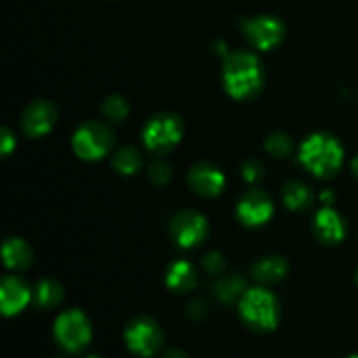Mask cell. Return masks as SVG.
<instances>
[{
	"label": "cell",
	"mask_w": 358,
	"mask_h": 358,
	"mask_svg": "<svg viewBox=\"0 0 358 358\" xmlns=\"http://www.w3.org/2000/svg\"><path fill=\"white\" fill-rule=\"evenodd\" d=\"M264 84V70L255 55L247 51L231 52L224 63V86L238 100L254 98Z\"/></svg>",
	"instance_id": "1"
},
{
	"label": "cell",
	"mask_w": 358,
	"mask_h": 358,
	"mask_svg": "<svg viewBox=\"0 0 358 358\" xmlns=\"http://www.w3.org/2000/svg\"><path fill=\"white\" fill-rule=\"evenodd\" d=\"M299 159L313 175L320 178H331L341 168L345 152L336 136L329 133H315L308 136L301 145Z\"/></svg>",
	"instance_id": "2"
},
{
	"label": "cell",
	"mask_w": 358,
	"mask_h": 358,
	"mask_svg": "<svg viewBox=\"0 0 358 358\" xmlns=\"http://www.w3.org/2000/svg\"><path fill=\"white\" fill-rule=\"evenodd\" d=\"M240 313L248 327L259 332L273 331L280 318L278 303H276L275 296L261 287L245 290L243 296L240 297Z\"/></svg>",
	"instance_id": "3"
},
{
	"label": "cell",
	"mask_w": 358,
	"mask_h": 358,
	"mask_svg": "<svg viewBox=\"0 0 358 358\" xmlns=\"http://www.w3.org/2000/svg\"><path fill=\"white\" fill-rule=\"evenodd\" d=\"M182 138V121L173 114H157L143 128V143L149 150L164 154Z\"/></svg>",
	"instance_id": "4"
},
{
	"label": "cell",
	"mask_w": 358,
	"mask_h": 358,
	"mask_svg": "<svg viewBox=\"0 0 358 358\" xmlns=\"http://www.w3.org/2000/svg\"><path fill=\"white\" fill-rule=\"evenodd\" d=\"M55 336L59 345L70 353L86 348L91 341V324L86 315L79 310L65 311L55 324Z\"/></svg>",
	"instance_id": "5"
},
{
	"label": "cell",
	"mask_w": 358,
	"mask_h": 358,
	"mask_svg": "<svg viewBox=\"0 0 358 358\" xmlns=\"http://www.w3.org/2000/svg\"><path fill=\"white\" fill-rule=\"evenodd\" d=\"M112 143H114L112 131L101 122H86L73 135V150L77 156L86 161L103 157L112 149Z\"/></svg>",
	"instance_id": "6"
},
{
	"label": "cell",
	"mask_w": 358,
	"mask_h": 358,
	"mask_svg": "<svg viewBox=\"0 0 358 358\" xmlns=\"http://www.w3.org/2000/svg\"><path fill=\"white\" fill-rule=\"evenodd\" d=\"M124 338L128 348L140 357L154 355L163 345V332L159 325L147 317L135 318L126 327Z\"/></svg>",
	"instance_id": "7"
},
{
	"label": "cell",
	"mask_w": 358,
	"mask_h": 358,
	"mask_svg": "<svg viewBox=\"0 0 358 358\" xmlns=\"http://www.w3.org/2000/svg\"><path fill=\"white\" fill-rule=\"evenodd\" d=\"M171 238L182 248H192L201 243L208 233V224L205 217L192 210L180 212L171 222Z\"/></svg>",
	"instance_id": "8"
},
{
	"label": "cell",
	"mask_w": 358,
	"mask_h": 358,
	"mask_svg": "<svg viewBox=\"0 0 358 358\" xmlns=\"http://www.w3.org/2000/svg\"><path fill=\"white\" fill-rule=\"evenodd\" d=\"M283 24L282 21L273 16H257L245 24V35L250 41L252 45H255L261 51L276 48L282 42Z\"/></svg>",
	"instance_id": "9"
},
{
	"label": "cell",
	"mask_w": 358,
	"mask_h": 358,
	"mask_svg": "<svg viewBox=\"0 0 358 358\" xmlns=\"http://www.w3.org/2000/svg\"><path fill=\"white\" fill-rule=\"evenodd\" d=\"M273 215V203L262 191H248L238 203V217L245 226L257 227L268 222Z\"/></svg>",
	"instance_id": "10"
},
{
	"label": "cell",
	"mask_w": 358,
	"mask_h": 358,
	"mask_svg": "<svg viewBox=\"0 0 358 358\" xmlns=\"http://www.w3.org/2000/svg\"><path fill=\"white\" fill-rule=\"evenodd\" d=\"M56 122V107L51 101L35 100L23 112V129L30 136H42Z\"/></svg>",
	"instance_id": "11"
},
{
	"label": "cell",
	"mask_w": 358,
	"mask_h": 358,
	"mask_svg": "<svg viewBox=\"0 0 358 358\" xmlns=\"http://www.w3.org/2000/svg\"><path fill=\"white\" fill-rule=\"evenodd\" d=\"M224 175L217 166L210 163H199L189 171V185L199 196H217L224 189Z\"/></svg>",
	"instance_id": "12"
},
{
	"label": "cell",
	"mask_w": 358,
	"mask_h": 358,
	"mask_svg": "<svg viewBox=\"0 0 358 358\" xmlns=\"http://www.w3.org/2000/svg\"><path fill=\"white\" fill-rule=\"evenodd\" d=\"M0 299H2L3 315L10 317L23 310L30 301V289L23 280L16 276H6L0 287Z\"/></svg>",
	"instance_id": "13"
},
{
	"label": "cell",
	"mask_w": 358,
	"mask_h": 358,
	"mask_svg": "<svg viewBox=\"0 0 358 358\" xmlns=\"http://www.w3.org/2000/svg\"><path fill=\"white\" fill-rule=\"evenodd\" d=\"M313 229L318 240H322L327 245L339 243V241L345 238L346 233V226L343 217L339 215L336 210L329 208V206H325V208H322L320 212L317 213Z\"/></svg>",
	"instance_id": "14"
},
{
	"label": "cell",
	"mask_w": 358,
	"mask_h": 358,
	"mask_svg": "<svg viewBox=\"0 0 358 358\" xmlns=\"http://www.w3.org/2000/svg\"><path fill=\"white\" fill-rule=\"evenodd\" d=\"M166 283L175 292H189L196 285V269L187 261H177L170 266Z\"/></svg>",
	"instance_id": "15"
},
{
	"label": "cell",
	"mask_w": 358,
	"mask_h": 358,
	"mask_svg": "<svg viewBox=\"0 0 358 358\" xmlns=\"http://www.w3.org/2000/svg\"><path fill=\"white\" fill-rule=\"evenodd\" d=\"M3 261L10 269H27L31 262V250L20 238H10L3 243Z\"/></svg>",
	"instance_id": "16"
},
{
	"label": "cell",
	"mask_w": 358,
	"mask_h": 358,
	"mask_svg": "<svg viewBox=\"0 0 358 358\" xmlns=\"http://www.w3.org/2000/svg\"><path fill=\"white\" fill-rule=\"evenodd\" d=\"M287 269H289V266H287L285 259L266 257L254 266L252 273H254L255 280H259V282L275 283L280 282L287 275Z\"/></svg>",
	"instance_id": "17"
},
{
	"label": "cell",
	"mask_w": 358,
	"mask_h": 358,
	"mask_svg": "<svg viewBox=\"0 0 358 358\" xmlns=\"http://www.w3.org/2000/svg\"><path fill=\"white\" fill-rule=\"evenodd\" d=\"M283 201L290 210H306L313 205V192L301 182H289L283 187Z\"/></svg>",
	"instance_id": "18"
},
{
	"label": "cell",
	"mask_w": 358,
	"mask_h": 358,
	"mask_svg": "<svg viewBox=\"0 0 358 358\" xmlns=\"http://www.w3.org/2000/svg\"><path fill=\"white\" fill-rule=\"evenodd\" d=\"M213 292L224 303H233L245 294V280L240 275H227L215 283Z\"/></svg>",
	"instance_id": "19"
},
{
	"label": "cell",
	"mask_w": 358,
	"mask_h": 358,
	"mask_svg": "<svg viewBox=\"0 0 358 358\" xmlns=\"http://www.w3.org/2000/svg\"><path fill=\"white\" fill-rule=\"evenodd\" d=\"M35 299L42 308H55L63 299V287L55 280H44L37 285L35 290Z\"/></svg>",
	"instance_id": "20"
},
{
	"label": "cell",
	"mask_w": 358,
	"mask_h": 358,
	"mask_svg": "<svg viewBox=\"0 0 358 358\" xmlns=\"http://www.w3.org/2000/svg\"><path fill=\"white\" fill-rule=\"evenodd\" d=\"M112 164L115 170L122 175H133L142 164V156L135 147H124V149L117 150L112 157Z\"/></svg>",
	"instance_id": "21"
},
{
	"label": "cell",
	"mask_w": 358,
	"mask_h": 358,
	"mask_svg": "<svg viewBox=\"0 0 358 358\" xmlns=\"http://www.w3.org/2000/svg\"><path fill=\"white\" fill-rule=\"evenodd\" d=\"M266 149H268V152L271 154V156L285 157L292 152L294 142L289 135H285V133H275V135L269 136L268 142H266Z\"/></svg>",
	"instance_id": "22"
},
{
	"label": "cell",
	"mask_w": 358,
	"mask_h": 358,
	"mask_svg": "<svg viewBox=\"0 0 358 358\" xmlns=\"http://www.w3.org/2000/svg\"><path fill=\"white\" fill-rule=\"evenodd\" d=\"M103 114L108 121H122L128 115V103H126V100L122 96L112 94V96H108L103 101Z\"/></svg>",
	"instance_id": "23"
},
{
	"label": "cell",
	"mask_w": 358,
	"mask_h": 358,
	"mask_svg": "<svg viewBox=\"0 0 358 358\" xmlns=\"http://www.w3.org/2000/svg\"><path fill=\"white\" fill-rule=\"evenodd\" d=\"M241 175H243L245 180L250 182V184H257V182H261L262 177H264V166H262L259 161L248 159L245 161L243 166H241Z\"/></svg>",
	"instance_id": "24"
},
{
	"label": "cell",
	"mask_w": 358,
	"mask_h": 358,
	"mask_svg": "<svg viewBox=\"0 0 358 358\" xmlns=\"http://www.w3.org/2000/svg\"><path fill=\"white\" fill-rule=\"evenodd\" d=\"M170 175H171L170 168H168L166 163H163V161H156V163L150 164L149 177L156 185L166 184V182L170 180Z\"/></svg>",
	"instance_id": "25"
},
{
	"label": "cell",
	"mask_w": 358,
	"mask_h": 358,
	"mask_svg": "<svg viewBox=\"0 0 358 358\" xmlns=\"http://www.w3.org/2000/svg\"><path fill=\"white\" fill-rule=\"evenodd\" d=\"M203 264H205V269L208 273H212V275H220L224 269V259L222 255L217 254V252H212V254L206 255Z\"/></svg>",
	"instance_id": "26"
},
{
	"label": "cell",
	"mask_w": 358,
	"mask_h": 358,
	"mask_svg": "<svg viewBox=\"0 0 358 358\" xmlns=\"http://www.w3.org/2000/svg\"><path fill=\"white\" fill-rule=\"evenodd\" d=\"M206 311H208V308H206V304L203 303V301H192L187 308V315L191 318H194V320H201V318H205Z\"/></svg>",
	"instance_id": "27"
},
{
	"label": "cell",
	"mask_w": 358,
	"mask_h": 358,
	"mask_svg": "<svg viewBox=\"0 0 358 358\" xmlns=\"http://www.w3.org/2000/svg\"><path fill=\"white\" fill-rule=\"evenodd\" d=\"M14 145H16V140L10 135V131L7 128L2 129V154L7 156L9 152H13Z\"/></svg>",
	"instance_id": "28"
},
{
	"label": "cell",
	"mask_w": 358,
	"mask_h": 358,
	"mask_svg": "<svg viewBox=\"0 0 358 358\" xmlns=\"http://www.w3.org/2000/svg\"><path fill=\"white\" fill-rule=\"evenodd\" d=\"M163 358H187V357H185V353L180 352V350H168V352L163 355Z\"/></svg>",
	"instance_id": "29"
},
{
	"label": "cell",
	"mask_w": 358,
	"mask_h": 358,
	"mask_svg": "<svg viewBox=\"0 0 358 358\" xmlns=\"http://www.w3.org/2000/svg\"><path fill=\"white\" fill-rule=\"evenodd\" d=\"M322 199H324V201H331L332 199L331 191H325V194H322Z\"/></svg>",
	"instance_id": "30"
},
{
	"label": "cell",
	"mask_w": 358,
	"mask_h": 358,
	"mask_svg": "<svg viewBox=\"0 0 358 358\" xmlns=\"http://www.w3.org/2000/svg\"><path fill=\"white\" fill-rule=\"evenodd\" d=\"M353 173H355L358 177V156L355 157V159H353Z\"/></svg>",
	"instance_id": "31"
},
{
	"label": "cell",
	"mask_w": 358,
	"mask_h": 358,
	"mask_svg": "<svg viewBox=\"0 0 358 358\" xmlns=\"http://www.w3.org/2000/svg\"><path fill=\"white\" fill-rule=\"evenodd\" d=\"M86 358H101V357H96V355H90V357H86Z\"/></svg>",
	"instance_id": "32"
},
{
	"label": "cell",
	"mask_w": 358,
	"mask_h": 358,
	"mask_svg": "<svg viewBox=\"0 0 358 358\" xmlns=\"http://www.w3.org/2000/svg\"><path fill=\"white\" fill-rule=\"evenodd\" d=\"M350 358H358V355H353V357H350Z\"/></svg>",
	"instance_id": "33"
},
{
	"label": "cell",
	"mask_w": 358,
	"mask_h": 358,
	"mask_svg": "<svg viewBox=\"0 0 358 358\" xmlns=\"http://www.w3.org/2000/svg\"><path fill=\"white\" fill-rule=\"evenodd\" d=\"M56 358H65V357H56Z\"/></svg>",
	"instance_id": "34"
},
{
	"label": "cell",
	"mask_w": 358,
	"mask_h": 358,
	"mask_svg": "<svg viewBox=\"0 0 358 358\" xmlns=\"http://www.w3.org/2000/svg\"><path fill=\"white\" fill-rule=\"evenodd\" d=\"M357 282H358V273H357Z\"/></svg>",
	"instance_id": "35"
}]
</instances>
